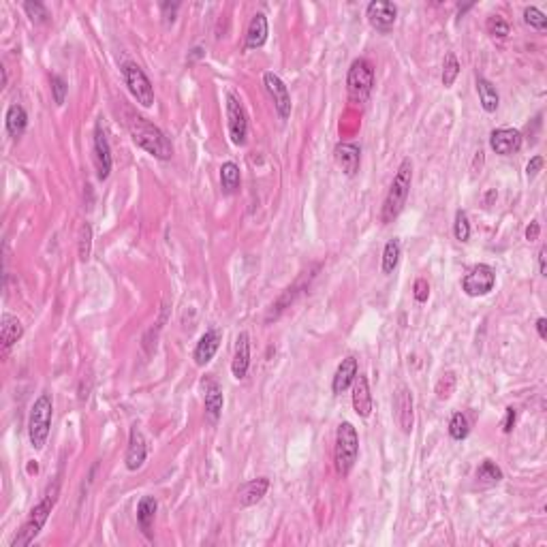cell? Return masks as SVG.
I'll return each mask as SVG.
<instances>
[{
  "label": "cell",
  "instance_id": "cell-1",
  "mask_svg": "<svg viewBox=\"0 0 547 547\" xmlns=\"http://www.w3.org/2000/svg\"><path fill=\"white\" fill-rule=\"evenodd\" d=\"M126 126H128V133H131L133 141L141 150L152 154L154 159H161V161L172 159L174 145L159 126H154L150 120H145L143 116H137V114H128Z\"/></svg>",
  "mask_w": 547,
  "mask_h": 547
},
{
  "label": "cell",
  "instance_id": "cell-2",
  "mask_svg": "<svg viewBox=\"0 0 547 547\" xmlns=\"http://www.w3.org/2000/svg\"><path fill=\"white\" fill-rule=\"evenodd\" d=\"M411 184H413V163L409 159H404L394 176V182L392 186H389V193L385 197V203H383V212H380V218L385 224L394 222L400 212L404 210L407 205V199H409V193H411Z\"/></svg>",
  "mask_w": 547,
  "mask_h": 547
},
{
  "label": "cell",
  "instance_id": "cell-3",
  "mask_svg": "<svg viewBox=\"0 0 547 547\" xmlns=\"http://www.w3.org/2000/svg\"><path fill=\"white\" fill-rule=\"evenodd\" d=\"M58 494H60V483L56 481L54 486L47 488V492L43 494V498H41V500L37 503V507L30 511V515H28V519L24 522L22 530H20L18 536L13 539L11 547H26V545H30V543L37 539V534L43 530L45 522H47L52 509H54L56 503H58Z\"/></svg>",
  "mask_w": 547,
  "mask_h": 547
},
{
  "label": "cell",
  "instance_id": "cell-4",
  "mask_svg": "<svg viewBox=\"0 0 547 547\" xmlns=\"http://www.w3.org/2000/svg\"><path fill=\"white\" fill-rule=\"evenodd\" d=\"M52 413H54V402L49 394H41L32 409H30V417H28V438L30 445L35 449H43L49 436V428H52Z\"/></svg>",
  "mask_w": 547,
  "mask_h": 547
},
{
  "label": "cell",
  "instance_id": "cell-5",
  "mask_svg": "<svg viewBox=\"0 0 547 547\" xmlns=\"http://www.w3.org/2000/svg\"><path fill=\"white\" fill-rule=\"evenodd\" d=\"M357 455H359V436H357V430L353 423L344 421L338 426V432H336V451H334V457H336V471L347 477L351 473V468L355 466L357 462Z\"/></svg>",
  "mask_w": 547,
  "mask_h": 547
},
{
  "label": "cell",
  "instance_id": "cell-6",
  "mask_svg": "<svg viewBox=\"0 0 547 547\" xmlns=\"http://www.w3.org/2000/svg\"><path fill=\"white\" fill-rule=\"evenodd\" d=\"M374 88V68L366 58H359L351 64L349 75H347V90L349 99L353 103H366L370 92Z\"/></svg>",
  "mask_w": 547,
  "mask_h": 547
},
{
  "label": "cell",
  "instance_id": "cell-7",
  "mask_svg": "<svg viewBox=\"0 0 547 547\" xmlns=\"http://www.w3.org/2000/svg\"><path fill=\"white\" fill-rule=\"evenodd\" d=\"M122 77L124 84L128 86V92L141 107H152L154 105V86L150 82V77L143 73V68L135 62H126L122 66Z\"/></svg>",
  "mask_w": 547,
  "mask_h": 547
},
{
  "label": "cell",
  "instance_id": "cell-8",
  "mask_svg": "<svg viewBox=\"0 0 547 547\" xmlns=\"http://www.w3.org/2000/svg\"><path fill=\"white\" fill-rule=\"evenodd\" d=\"M494 284H496V272L486 263H479L473 270H468V274L462 280V289L468 297L488 295L494 289Z\"/></svg>",
  "mask_w": 547,
  "mask_h": 547
},
{
  "label": "cell",
  "instance_id": "cell-9",
  "mask_svg": "<svg viewBox=\"0 0 547 547\" xmlns=\"http://www.w3.org/2000/svg\"><path fill=\"white\" fill-rule=\"evenodd\" d=\"M227 120H229L231 141L236 145H244L248 137V118L242 103L233 95H227Z\"/></svg>",
  "mask_w": 547,
  "mask_h": 547
},
{
  "label": "cell",
  "instance_id": "cell-10",
  "mask_svg": "<svg viewBox=\"0 0 547 547\" xmlns=\"http://www.w3.org/2000/svg\"><path fill=\"white\" fill-rule=\"evenodd\" d=\"M368 22L380 30V32H389L394 28L396 24V18H398V7L394 3H385V0H374V3L368 5Z\"/></svg>",
  "mask_w": 547,
  "mask_h": 547
},
{
  "label": "cell",
  "instance_id": "cell-11",
  "mask_svg": "<svg viewBox=\"0 0 547 547\" xmlns=\"http://www.w3.org/2000/svg\"><path fill=\"white\" fill-rule=\"evenodd\" d=\"M263 84L270 92V97L274 99V107L280 116V120H287L291 116V95L289 88L284 86V82L276 73H265L263 75Z\"/></svg>",
  "mask_w": 547,
  "mask_h": 547
},
{
  "label": "cell",
  "instance_id": "cell-12",
  "mask_svg": "<svg viewBox=\"0 0 547 547\" xmlns=\"http://www.w3.org/2000/svg\"><path fill=\"white\" fill-rule=\"evenodd\" d=\"M95 167H97V178L107 180L112 174V148L105 137V131L101 124L95 128Z\"/></svg>",
  "mask_w": 547,
  "mask_h": 547
},
{
  "label": "cell",
  "instance_id": "cell-13",
  "mask_svg": "<svg viewBox=\"0 0 547 547\" xmlns=\"http://www.w3.org/2000/svg\"><path fill=\"white\" fill-rule=\"evenodd\" d=\"M394 409H396V421L400 426V430L404 434L413 432V396H411V389L409 387H398V392L394 396Z\"/></svg>",
  "mask_w": 547,
  "mask_h": 547
},
{
  "label": "cell",
  "instance_id": "cell-14",
  "mask_svg": "<svg viewBox=\"0 0 547 547\" xmlns=\"http://www.w3.org/2000/svg\"><path fill=\"white\" fill-rule=\"evenodd\" d=\"M148 457V445H145V436L143 432L133 426L131 428V436H128V449H126V468L128 471H139Z\"/></svg>",
  "mask_w": 547,
  "mask_h": 547
},
{
  "label": "cell",
  "instance_id": "cell-15",
  "mask_svg": "<svg viewBox=\"0 0 547 547\" xmlns=\"http://www.w3.org/2000/svg\"><path fill=\"white\" fill-rule=\"evenodd\" d=\"M490 145L496 154L509 156L522 148V133L515 128H496L490 135Z\"/></svg>",
  "mask_w": 547,
  "mask_h": 547
},
{
  "label": "cell",
  "instance_id": "cell-16",
  "mask_svg": "<svg viewBox=\"0 0 547 547\" xmlns=\"http://www.w3.org/2000/svg\"><path fill=\"white\" fill-rule=\"evenodd\" d=\"M220 340H222V332H220V330H216V327L208 330V332L199 338V342H197V347H195V355H193V357H195V363H197V366L210 363L212 357L216 355L218 347H220Z\"/></svg>",
  "mask_w": 547,
  "mask_h": 547
},
{
  "label": "cell",
  "instance_id": "cell-17",
  "mask_svg": "<svg viewBox=\"0 0 547 547\" xmlns=\"http://www.w3.org/2000/svg\"><path fill=\"white\" fill-rule=\"evenodd\" d=\"M248 368H251V338L246 332H242L236 340V353H233L231 372L238 380H242L246 376Z\"/></svg>",
  "mask_w": 547,
  "mask_h": 547
},
{
  "label": "cell",
  "instance_id": "cell-18",
  "mask_svg": "<svg viewBox=\"0 0 547 547\" xmlns=\"http://www.w3.org/2000/svg\"><path fill=\"white\" fill-rule=\"evenodd\" d=\"M372 394H370V385H368V378L366 376H357L355 383H353V409L359 417H370L372 413Z\"/></svg>",
  "mask_w": 547,
  "mask_h": 547
},
{
  "label": "cell",
  "instance_id": "cell-19",
  "mask_svg": "<svg viewBox=\"0 0 547 547\" xmlns=\"http://www.w3.org/2000/svg\"><path fill=\"white\" fill-rule=\"evenodd\" d=\"M270 490V479L268 477H259V479H253L248 483H244L240 490H238V503L240 507H253L257 505Z\"/></svg>",
  "mask_w": 547,
  "mask_h": 547
},
{
  "label": "cell",
  "instance_id": "cell-20",
  "mask_svg": "<svg viewBox=\"0 0 547 547\" xmlns=\"http://www.w3.org/2000/svg\"><path fill=\"white\" fill-rule=\"evenodd\" d=\"M334 154H336V163L342 167V172L347 176H355L357 174L359 161H361V154H359L357 145H353V143H338Z\"/></svg>",
  "mask_w": 547,
  "mask_h": 547
},
{
  "label": "cell",
  "instance_id": "cell-21",
  "mask_svg": "<svg viewBox=\"0 0 547 547\" xmlns=\"http://www.w3.org/2000/svg\"><path fill=\"white\" fill-rule=\"evenodd\" d=\"M355 378H357V359L355 357L342 359V363L338 366V370L334 374V383H332L334 394H344L347 389L355 383Z\"/></svg>",
  "mask_w": 547,
  "mask_h": 547
},
{
  "label": "cell",
  "instance_id": "cell-22",
  "mask_svg": "<svg viewBox=\"0 0 547 547\" xmlns=\"http://www.w3.org/2000/svg\"><path fill=\"white\" fill-rule=\"evenodd\" d=\"M24 334V327L20 323L18 317L13 315H3V321H0V340H3V351L7 353Z\"/></svg>",
  "mask_w": 547,
  "mask_h": 547
},
{
  "label": "cell",
  "instance_id": "cell-23",
  "mask_svg": "<svg viewBox=\"0 0 547 547\" xmlns=\"http://www.w3.org/2000/svg\"><path fill=\"white\" fill-rule=\"evenodd\" d=\"M268 41V18L263 13H257L246 30V49H257L263 47Z\"/></svg>",
  "mask_w": 547,
  "mask_h": 547
},
{
  "label": "cell",
  "instance_id": "cell-24",
  "mask_svg": "<svg viewBox=\"0 0 547 547\" xmlns=\"http://www.w3.org/2000/svg\"><path fill=\"white\" fill-rule=\"evenodd\" d=\"M156 509H159V505H156V498L152 496H143L137 505V522L148 539H152V524L156 517Z\"/></svg>",
  "mask_w": 547,
  "mask_h": 547
},
{
  "label": "cell",
  "instance_id": "cell-25",
  "mask_svg": "<svg viewBox=\"0 0 547 547\" xmlns=\"http://www.w3.org/2000/svg\"><path fill=\"white\" fill-rule=\"evenodd\" d=\"M222 404H224L222 389L216 383H210L205 389V415L210 421H218V417L222 413Z\"/></svg>",
  "mask_w": 547,
  "mask_h": 547
},
{
  "label": "cell",
  "instance_id": "cell-26",
  "mask_svg": "<svg viewBox=\"0 0 547 547\" xmlns=\"http://www.w3.org/2000/svg\"><path fill=\"white\" fill-rule=\"evenodd\" d=\"M26 126H28V114H26V109L22 107V105H11L9 109H7V131H9V135L11 137H22L24 135V131H26Z\"/></svg>",
  "mask_w": 547,
  "mask_h": 547
},
{
  "label": "cell",
  "instance_id": "cell-27",
  "mask_svg": "<svg viewBox=\"0 0 547 547\" xmlns=\"http://www.w3.org/2000/svg\"><path fill=\"white\" fill-rule=\"evenodd\" d=\"M477 92H479L481 107L488 114H494L498 109V105H500V97H498L496 88L486 80V77H477Z\"/></svg>",
  "mask_w": 547,
  "mask_h": 547
},
{
  "label": "cell",
  "instance_id": "cell-28",
  "mask_svg": "<svg viewBox=\"0 0 547 547\" xmlns=\"http://www.w3.org/2000/svg\"><path fill=\"white\" fill-rule=\"evenodd\" d=\"M220 184L227 195H233L240 188V167L236 163H224L220 167Z\"/></svg>",
  "mask_w": 547,
  "mask_h": 547
},
{
  "label": "cell",
  "instance_id": "cell-29",
  "mask_svg": "<svg viewBox=\"0 0 547 547\" xmlns=\"http://www.w3.org/2000/svg\"><path fill=\"white\" fill-rule=\"evenodd\" d=\"M477 481L481 486H496L503 481V471L492 462V459H486L479 468H477Z\"/></svg>",
  "mask_w": 547,
  "mask_h": 547
},
{
  "label": "cell",
  "instance_id": "cell-30",
  "mask_svg": "<svg viewBox=\"0 0 547 547\" xmlns=\"http://www.w3.org/2000/svg\"><path fill=\"white\" fill-rule=\"evenodd\" d=\"M400 242L398 240H389L385 244V251H383V274H392L396 268H398V261H400Z\"/></svg>",
  "mask_w": 547,
  "mask_h": 547
},
{
  "label": "cell",
  "instance_id": "cell-31",
  "mask_svg": "<svg viewBox=\"0 0 547 547\" xmlns=\"http://www.w3.org/2000/svg\"><path fill=\"white\" fill-rule=\"evenodd\" d=\"M457 75H459V62H457L455 54L449 52L447 58H445V64H443V86H445V88L453 86V82H455Z\"/></svg>",
  "mask_w": 547,
  "mask_h": 547
},
{
  "label": "cell",
  "instance_id": "cell-32",
  "mask_svg": "<svg viewBox=\"0 0 547 547\" xmlns=\"http://www.w3.org/2000/svg\"><path fill=\"white\" fill-rule=\"evenodd\" d=\"M468 432H471V428H468V419L462 415V413H455L449 421V434L453 440H464L468 436Z\"/></svg>",
  "mask_w": 547,
  "mask_h": 547
},
{
  "label": "cell",
  "instance_id": "cell-33",
  "mask_svg": "<svg viewBox=\"0 0 547 547\" xmlns=\"http://www.w3.org/2000/svg\"><path fill=\"white\" fill-rule=\"evenodd\" d=\"M453 236H455L457 242H468V238H471V222H468V216H466V212H462V210L455 214Z\"/></svg>",
  "mask_w": 547,
  "mask_h": 547
},
{
  "label": "cell",
  "instance_id": "cell-34",
  "mask_svg": "<svg viewBox=\"0 0 547 547\" xmlns=\"http://www.w3.org/2000/svg\"><path fill=\"white\" fill-rule=\"evenodd\" d=\"M90 244H92V227L88 222H82V227H80V259L82 261H88Z\"/></svg>",
  "mask_w": 547,
  "mask_h": 547
},
{
  "label": "cell",
  "instance_id": "cell-35",
  "mask_svg": "<svg viewBox=\"0 0 547 547\" xmlns=\"http://www.w3.org/2000/svg\"><path fill=\"white\" fill-rule=\"evenodd\" d=\"M524 22H526L528 26L536 28V30H545V28H547V18H545V13L539 11L536 7H528V9L524 11Z\"/></svg>",
  "mask_w": 547,
  "mask_h": 547
},
{
  "label": "cell",
  "instance_id": "cell-36",
  "mask_svg": "<svg viewBox=\"0 0 547 547\" xmlns=\"http://www.w3.org/2000/svg\"><path fill=\"white\" fill-rule=\"evenodd\" d=\"M24 11L28 13V18L32 20V22H37V24H43V22H47V18H49V13H47V9H45V5H41V3H24Z\"/></svg>",
  "mask_w": 547,
  "mask_h": 547
},
{
  "label": "cell",
  "instance_id": "cell-37",
  "mask_svg": "<svg viewBox=\"0 0 547 547\" xmlns=\"http://www.w3.org/2000/svg\"><path fill=\"white\" fill-rule=\"evenodd\" d=\"M488 32L492 37H498V39H505L509 35V24L500 18V16H492L488 20Z\"/></svg>",
  "mask_w": 547,
  "mask_h": 547
},
{
  "label": "cell",
  "instance_id": "cell-38",
  "mask_svg": "<svg viewBox=\"0 0 547 547\" xmlns=\"http://www.w3.org/2000/svg\"><path fill=\"white\" fill-rule=\"evenodd\" d=\"M66 90H68V86H66V82L62 80V77H60V75H52V92H54L56 105H62V103H64Z\"/></svg>",
  "mask_w": 547,
  "mask_h": 547
},
{
  "label": "cell",
  "instance_id": "cell-39",
  "mask_svg": "<svg viewBox=\"0 0 547 547\" xmlns=\"http://www.w3.org/2000/svg\"><path fill=\"white\" fill-rule=\"evenodd\" d=\"M413 295H415V299H417L419 303L428 301V297H430V284H428V280H423V278L415 280V287H413Z\"/></svg>",
  "mask_w": 547,
  "mask_h": 547
},
{
  "label": "cell",
  "instance_id": "cell-40",
  "mask_svg": "<svg viewBox=\"0 0 547 547\" xmlns=\"http://www.w3.org/2000/svg\"><path fill=\"white\" fill-rule=\"evenodd\" d=\"M541 167H543V156H534V159L526 165V174H528V178H534V176L541 172Z\"/></svg>",
  "mask_w": 547,
  "mask_h": 547
},
{
  "label": "cell",
  "instance_id": "cell-41",
  "mask_svg": "<svg viewBox=\"0 0 547 547\" xmlns=\"http://www.w3.org/2000/svg\"><path fill=\"white\" fill-rule=\"evenodd\" d=\"M515 417H517L515 409H513V407H509V409H507V417H505V423H503V432H505V434H509V432L513 430V426H515Z\"/></svg>",
  "mask_w": 547,
  "mask_h": 547
},
{
  "label": "cell",
  "instance_id": "cell-42",
  "mask_svg": "<svg viewBox=\"0 0 547 547\" xmlns=\"http://www.w3.org/2000/svg\"><path fill=\"white\" fill-rule=\"evenodd\" d=\"M539 233H541V227H539V222H530V224H528V229H526V240H528V242H534V240H539Z\"/></svg>",
  "mask_w": 547,
  "mask_h": 547
},
{
  "label": "cell",
  "instance_id": "cell-43",
  "mask_svg": "<svg viewBox=\"0 0 547 547\" xmlns=\"http://www.w3.org/2000/svg\"><path fill=\"white\" fill-rule=\"evenodd\" d=\"M536 332H539V336H541V340H545L547 338V319H539L536 321Z\"/></svg>",
  "mask_w": 547,
  "mask_h": 547
},
{
  "label": "cell",
  "instance_id": "cell-44",
  "mask_svg": "<svg viewBox=\"0 0 547 547\" xmlns=\"http://www.w3.org/2000/svg\"><path fill=\"white\" fill-rule=\"evenodd\" d=\"M545 257H547V248L543 246L539 251V272H541V276H545Z\"/></svg>",
  "mask_w": 547,
  "mask_h": 547
},
{
  "label": "cell",
  "instance_id": "cell-45",
  "mask_svg": "<svg viewBox=\"0 0 547 547\" xmlns=\"http://www.w3.org/2000/svg\"><path fill=\"white\" fill-rule=\"evenodd\" d=\"M3 86H7V68H3Z\"/></svg>",
  "mask_w": 547,
  "mask_h": 547
}]
</instances>
